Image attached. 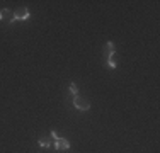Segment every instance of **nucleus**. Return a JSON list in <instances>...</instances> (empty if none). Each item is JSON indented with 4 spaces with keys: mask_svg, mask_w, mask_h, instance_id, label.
Returning <instances> with one entry per match:
<instances>
[{
    "mask_svg": "<svg viewBox=\"0 0 160 153\" xmlns=\"http://www.w3.org/2000/svg\"><path fill=\"white\" fill-rule=\"evenodd\" d=\"M14 15H16V19H19V21H28L29 19V10L26 9V7H19L16 12H14Z\"/></svg>",
    "mask_w": 160,
    "mask_h": 153,
    "instance_id": "4",
    "label": "nucleus"
},
{
    "mask_svg": "<svg viewBox=\"0 0 160 153\" xmlns=\"http://www.w3.org/2000/svg\"><path fill=\"white\" fill-rule=\"evenodd\" d=\"M38 143H39L41 148H49L53 145V141L49 140V138H39V140H38Z\"/></svg>",
    "mask_w": 160,
    "mask_h": 153,
    "instance_id": "6",
    "label": "nucleus"
},
{
    "mask_svg": "<svg viewBox=\"0 0 160 153\" xmlns=\"http://www.w3.org/2000/svg\"><path fill=\"white\" fill-rule=\"evenodd\" d=\"M51 140H55V141H56V140H58V135H56V133H55V131H53V133H51Z\"/></svg>",
    "mask_w": 160,
    "mask_h": 153,
    "instance_id": "9",
    "label": "nucleus"
},
{
    "mask_svg": "<svg viewBox=\"0 0 160 153\" xmlns=\"http://www.w3.org/2000/svg\"><path fill=\"white\" fill-rule=\"evenodd\" d=\"M73 104H75V107H77V109H80V111H89V109H90V102H89V99L78 97V95H75Z\"/></svg>",
    "mask_w": 160,
    "mask_h": 153,
    "instance_id": "1",
    "label": "nucleus"
},
{
    "mask_svg": "<svg viewBox=\"0 0 160 153\" xmlns=\"http://www.w3.org/2000/svg\"><path fill=\"white\" fill-rule=\"evenodd\" d=\"M70 90H72V94H75V95H77V92H78V89H77L75 83H72V85H70Z\"/></svg>",
    "mask_w": 160,
    "mask_h": 153,
    "instance_id": "8",
    "label": "nucleus"
},
{
    "mask_svg": "<svg viewBox=\"0 0 160 153\" xmlns=\"http://www.w3.org/2000/svg\"><path fill=\"white\" fill-rule=\"evenodd\" d=\"M14 19H16V15H14V12L10 9H2L0 10V21L3 22H12Z\"/></svg>",
    "mask_w": 160,
    "mask_h": 153,
    "instance_id": "2",
    "label": "nucleus"
},
{
    "mask_svg": "<svg viewBox=\"0 0 160 153\" xmlns=\"http://www.w3.org/2000/svg\"><path fill=\"white\" fill-rule=\"evenodd\" d=\"M112 55H114V44L109 41V43H106V46H104V56L108 60H111Z\"/></svg>",
    "mask_w": 160,
    "mask_h": 153,
    "instance_id": "5",
    "label": "nucleus"
},
{
    "mask_svg": "<svg viewBox=\"0 0 160 153\" xmlns=\"http://www.w3.org/2000/svg\"><path fill=\"white\" fill-rule=\"evenodd\" d=\"M108 67H109V68H116L118 63H116L114 60H108Z\"/></svg>",
    "mask_w": 160,
    "mask_h": 153,
    "instance_id": "7",
    "label": "nucleus"
},
{
    "mask_svg": "<svg viewBox=\"0 0 160 153\" xmlns=\"http://www.w3.org/2000/svg\"><path fill=\"white\" fill-rule=\"evenodd\" d=\"M55 148H56V150H60V151L68 150V148H70V141H68L67 138H58V140L55 141Z\"/></svg>",
    "mask_w": 160,
    "mask_h": 153,
    "instance_id": "3",
    "label": "nucleus"
}]
</instances>
